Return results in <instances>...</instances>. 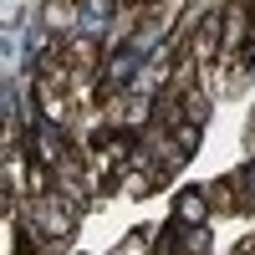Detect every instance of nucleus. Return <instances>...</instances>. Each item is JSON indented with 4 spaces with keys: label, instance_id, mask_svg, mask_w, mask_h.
<instances>
[{
    "label": "nucleus",
    "instance_id": "4",
    "mask_svg": "<svg viewBox=\"0 0 255 255\" xmlns=\"http://www.w3.org/2000/svg\"><path fill=\"white\" fill-rule=\"evenodd\" d=\"M209 215H215V204H209V189H184V194L174 199V220L189 225V230H199Z\"/></svg>",
    "mask_w": 255,
    "mask_h": 255
},
{
    "label": "nucleus",
    "instance_id": "8",
    "mask_svg": "<svg viewBox=\"0 0 255 255\" xmlns=\"http://www.w3.org/2000/svg\"><path fill=\"white\" fill-rule=\"evenodd\" d=\"M189 255H199V250H189Z\"/></svg>",
    "mask_w": 255,
    "mask_h": 255
},
{
    "label": "nucleus",
    "instance_id": "3",
    "mask_svg": "<svg viewBox=\"0 0 255 255\" xmlns=\"http://www.w3.org/2000/svg\"><path fill=\"white\" fill-rule=\"evenodd\" d=\"M209 204H215L220 215H245V209H255L250 189H245V174H230L220 184H209Z\"/></svg>",
    "mask_w": 255,
    "mask_h": 255
},
{
    "label": "nucleus",
    "instance_id": "2",
    "mask_svg": "<svg viewBox=\"0 0 255 255\" xmlns=\"http://www.w3.org/2000/svg\"><path fill=\"white\" fill-rule=\"evenodd\" d=\"M26 220H31V230L41 235V245H67L72 240V230H77V220H82V199L72 194V189H46V194H36V199H26Z\"/></svg>",
    "mask_w": 255,
    "mask_h": 255
},
{
    "label": "nucleus",
    "instance_id": "7",
    "mask_svg": "<svg viewBox=\"0 0 255 255\" xmlns=\"http://www.w3.org/2000/svg\"><path fill=\"white\" fill-rule=\"evenodd\" d=\"M250 138H255V123H250Z\"/></svg>",
    "mask_w": 255,
    "mask_h": 255
},
{
    "label": "nucleus",
    "instance_id": "1",
    "mask_svg": "<svg viewBox=\"0 0 255 255\" xmlns=\"http://www.w3.org/2000/svg\"><path fill=\"white\" fill-rule=\"evenodd\" d=\"M255 67V5L250 0H225L220 5V67L215 92H240Z\"/></svg>",
    "mask_w": 255,
    "mask_h": 255
},
{
    "label": "nucleus",
    "instance_id": "6",
    "mask_svg": "<svg viewBox=\"0 0 255 255\" xmlns=\"http://www.w3.org/2000/svg\"><path fill=\"white\" fill-rule=\"evenodd\" d=\"M123 10H138L143 15V10H158V0H123Z\"/></svg>",
    "mask_w": 255,
    "mask_h": 255
},
{
    "label": "nucleus",
    "instance_id": "5",
    "mask_svg": "<svg viewBox=\"0 0 255 255\" xmlns=\"http://www.w3.org/2000/svg\"><path fill=\"white\" fill-rule=\"evenodd\" d=\"M123 10V0H77V31H102L108 20Z\"/></svg>",
    "mask_w": 255,
    "mask_h": 255
}]
</instances>
